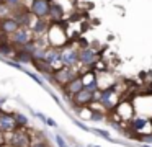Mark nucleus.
<instances>
[{"label": "nucleus", "mask_w": 152, "mask_h": 147, "mask_svg": "<svg viewBox=\"0 0 152 147\" xmlns=\"http://www.w3.org/2000/svg\"><path fill=\"white\" fill-rule=\"evenodd\" d=\"M77 77V72L74 70L72 67H59V69H54V72L51 74V80L54 82V83H57L59 87H64V85H67L72 78Z\"/></svg>", "instance_id": "obj_1"}, {"label": "nucleus", "mask_w": 152, "mask_h": 147, "mask_svg": "<svg viewBox=\"0 0 152 147\" xmlns=\"http://www.w3.org/2000/svg\"><path fill=\"white\" fill-rule=\"evenodd\" d=\"M8 41L15 48H23L25 44L33 41V33H31L30 28H18V31H15L12 36H8Z\"/></svg>", "instance_id": "obj_2"}, {"label": "nucleus", "mask_w": 152, "mask_h": 147, "mask_svg": "<svg viewBox=\"0 0 152 147\" xmlns=\"http://www.w3.org/2000/svg\"><path fill=\"white\" fill-rule=\"evenodd\" d=\"M49 5L51 0H31V3L28 5V10L34 18H48Z\"/></svg>", "instance_id": "obj_3"}, {"label": "nucleus", "mask_w": 152, "mask_h": 147, "mask_svg": "<svg viewBox=\"0 0 152 147\" xmlns=\"http://www.w3.org/2000/svg\"><path fill=\"white\" fill-rule=\"evenodd\" d=\"M10 146L12 147H30L31 146V136L25 129L17 127L15 131H12Z\"/></svg>", "instance_id": "obj_4"}, {"label": "nucleus", "mask_w": 152, "mask_h": 147, "mask_svg": "<svg viewBox=\"0 0 152 147\" xmlns=\"http://www.w3.org/2000/svg\"><path fill=\"white\" fill-rule=\"evenodd\" d=\"M115 85L113 87H108V88H105V90H102V91H98V97H96V100L100 101V103L103 105V108L105 110H113V108L116 106V100H115V97H116V93H115Z\"/></svg>", "instance_id": "obj_5"}, {"label": "nucleus", "mask_w": 152, "mask_h": 147, "mask_svg": "<svg viewBox=\"0 0 152 147\" xmlns=\"http://www.w3.org/2000/svg\"><path fill=\"white\" fill-rule=\"evenodd\" d=\"M61 64L64 67H72L79 64V51L69 46H64V51H61Z\"/></svg>", "instance_id": "obj_6"}, {"label": "nucleus", "mask_w": 152, "mask_h": 147, "mask_svg": "<svg viewBox=\"0 0 152 147\" xmlns=\"http://www.w3.org/2000/svg\"><path fill=\"white\" fill-rule=\"evenodd\" d=\"M96 61H98V54H96L95 49L87 46V48H82L79 51V64L85 65V67H92L96 64Z\"/></svg>", "instance_id": "obj_7"}, {"label": "nucleus", "mask_w": 152, "mask_h": 147, "mask_svg": "<svg viewBox=\"0 0 152 147\" xmlns=\"http://www.w3.org/2000/svg\"><path fill=\"white\" fill-rule=\"evenodd\" d=\"M92 101H95V93H92V91H88L87 88H82V90L79 91V93H75L72 97V103L75 105V106H88Z\"/></svg>", "instance_id": "obj_8"}, {"label": "nucleus", "mask_w": 152, "mask_h": 147, "mask_svg": "<svg viewBox=\"0 0 152 147\" xmlns=\"http://www.w3.org/2000/svg\"><path fill=\"white\" fill-rule=\"evenodd\" d=\"M15 129H17V124H15L13 114L0 110V132H12Z\"/></svg>", "instance_id": "obj_9"}, {"label": "nucleus", "mask_w": 152, "mask_h": 147, "mask_svg": "<svg viewBox=\"0 0 152 147\" xmlns=\"http://www.w3.org/2000/svg\"><path fill=\"white\" fill-rule=\"evenodd\" d=\"M18 23L13 16H5L0 20V33H4L5 36H12L15 31H18Z\"/></svg>", "instance_id": "obj_10"}, {"label": "nucleus", "mask_w": 152, "mask_h": 147, "mask_svg": "<svg viewBox=\"0 0 152 147\" xmlns=\"http://www.w3.org/2000/svg\"><path fill=\"white\" fill-rule=\"evenodd\" d=\"M64 91H66V97H70L72 98L75 93H79L80 90L83 88V82H82V77L80 75H77L75 78H72V80L69 82L67 85H64Z\"/></svg>", "instance_id": "obj_11"}, {"label": "nucleus", "mask_w": 152, "mask_h": 147, "mask_svg": "<svg viewBox=\"0 0 152 147\" xmlns=\"http://www.w3.org/2000/svg\"><path fill=\"white\" fill-rule=\"evenodd\" d=\"M43 61H46L49 65H53V67L56 69V65L61 64V51H59V48H51V46L46 48Z\"/></svg>", "instance_id": "obj_12"}, {"label": "nucleus", "mask_w": 152, "mask_h": 147, "mask_svg": "<svg viewBox=\"0 0 152 147\" xmlns=\"http://www.w3.org/2000/svg\"><path fill=\"white\" fill-rule=\"evenodd\" d=\"M49 26L51 25H49V21H48V18H34L30 29L34 34H44V33H48Z\"/></svg>", "instance_id": "obj_13"}, {"label": "nucleus", "mask_w": 152, "mask_h": 147, "mask_svg": "<svg viewBox=\"0 0 152 147\" xmlns=\"http://www.w3.org/2000/svg\"><path fill=\"white\" fill-rule=\"evenodd\" d=\"M64 16V8L61 3L57 2H51L49 5V13H48V20H51L53 23H57L61 18Z\"/></svg>", "instance_id": "obj_14"}, {"label": "nucleus", "mask_w": 152, "mask_h": 147, "mask_svg": "<svg viewBox=\"0 0 152 147\" xmlns=\"http://www.w3.org/2000/svg\"><path fill=\"white\" fill-rule=\"evenodd\" d=\"M13 59H15V62H18V64H31L33 62V54L31 52H28V51H25L23 48H17L15 49V52H13Z\"/></svg>", "instance_id": "obj_15"}, {"label": "nucleus", "mask_w": 152, "mask_h": 147, "mask_svg": "<svg viewBox=\"0 0 152 147\" xmlns=\"http://www.w3.org/2000/svg\"><path fill=\"white\" fill-rule=\"evenodd\" d=\"M31 64L36 67L38 72H41V74H44V75H51L54 72V67H53V65H49L46 61H33Z\"/></svg>", "instance_id": "obj_16"}, {"label": "nucleus", "mask_w": 152, "mask_h": 147, "mask_svg": "<svg viewBox=\"0 0 152 147\" xmlns=\"http://www.w3.org/2000/svg\"><path fill=\"white\" fill-rule=\"evenodd\" d=\"M15 49H17V48H15L10 41H5V42L0 44V54H2V56H13Z\"/></svg>", "instance_id": "obj_17"}, {"label": "nucleus", "mask_w": 152, "mask_h": 147, "mask_svg": "<svg viewBox=\"0 0 152 147\" xmlns=\"http://www.w3.org/2000/svg\"><path fill=\"white\" fill-rule=\"evenodd\" d=\"M13 118H15V124H17V127H21V129H25V127H28V118L25 116L23 113H15L13 114Z\"/></svg>", "instance_id": "obj_18"}, {"label": "nucleus", "mask_w": 152, "mask_h": 147, "mask_svg": "<svg viewBox=\"0 0 152 147\" xmlns=\"http://www.w3.org/2000/svg\"><path fill=\"white\" fill-rule=\"evenodd\" d=\"M147 124V119L145 118H136V119L131 121V127L134 131H142V127Z\"/></svg>", "instance_id": "obj_19"}, {"label": "nucleus", "mask_w": 152, "mask_h": 147, "mask_svg": "<svg viewBox=\"0 0 152 147\" xmlns=\"http://www.w3.org/2000/svg\"><path fill=\"white\" fill-rule=\"evenodd\" d=\"M92 132H95V134H98L100 137H103V139H106V140H110V142H113V139H111V136H110V132L108 131H103V129H92Z\"/></svg>", "instance_id": "obj_20"}, {"label": "nucleus", "mask_w": 152, "mask_h": 147, "mask_svg": "<svg viewBox=\"0 0 152 147\" xmlns=\"http://www.w3.org/2000/svg\"><path fill=\"white\" fill-rule=\"evenodd\" d=\"M4 3L8 7L10 10H15L17 7L23 5V0H4Z\"/></svg>", "instance_id": "obj_21"}, {"label": "nucleus", "mask_w": 152, "mask_h": 147, "mask_svg": "<svg viewBox=\"0 0 152 147\" xmlns=\"http://www.w3.org/2000/svg\"><path fill=\"white\" fill-rule=\"evenodd\" d=\"M54 140H56L57 147H69V146H67V142L64 140V137L61 136V134H56V137H54Z\"/></svg>", "instance_id": "obj_22"}, {"label": "nucleus", "mask_w": 152, "mask_h": 147, "mask_svg": "<svg viewBox=\"0 0 152 147\" xmlns=\"http://www.w3.org/2000/svg\"><path fill=\"white\" fill-rule=\"evenodd\" d=\"M23 72H25V74H26V75H30V77H31V78H33V80H36V83H39V85H41V87H44V83H43V80H41V78H39V77H38V75H36V74H33V72H30V70H26V69H25V70H23Z\"/></svg>", "instance_id": "obj_23"}, {"label": "nucleus", "mask_w": 152, "mask_h": 147, "mask_svg": "<svg viewBox=\"0 0 152 147\" xmlns=\"http://www.w3.org/2000/svg\"><path fill=\"white\" fill-rule=\"evenodd\" d=\"M136 139H139L141 142H149V144H152V134H142V136H137Z\"/></svg>", "instance_id": "obj_24"}, {"label": "nucleus", "mask_w": 152, "mask_h": 147, "mask_svg": "<svg viewBox=\"0 0 152 147\" xmlns=\"http://www.w3.org/2000/svg\"><path fill=\"white\" fill-rule=\"evenodd\" d=\"M44 124H48L49 127H57V123H56V121H54L53 118H48V116H46V123H44Z\"/></svg>", "instance_id": "obj_25"}, {"label": "nucleus", "mask_w": 152, "mask_h": 147, "mask_svg": "<svg viewBox=\"0 0 152 147\" xmlns=\"http://www.w3.org/2000/svg\"><path fill=\"white\" fill-rule=\"evenodd\" d=\"M30 147H48V144H44L43 140H38V142H31Z\"/></svg>", "instance_id": "obj_26"}, {"label": "nucleus", "mask_w": 152, "mask_h": 147, "mask_svg": "<svg viewBox=\"0 0 152 147\" xmlns=\"http://www.w3.org/2000/svg\"><path fill=\"white\" fill-rule=\"evenodd\" d=\"M75 124H77V126H79V127H80V129H83V131H90V129H88V127H87V126H85V124H83V123H82V121H75Z\"/></svg>", "instance_id": "obj_27"}, {"label": "nucleus", "mask_w": 152, "mask_h": 147, "mask_svg": "<svg viewBox=\"0 0 152 147\" xmlns=\"http://www.w3.org/2000/svg\"><path fill=\"white\" fill-rule=\"evenodd\" d=\"M5 41H8V36H5L4 33H0V44H2V42H5Z\"/></svg>", "instance_id": "obj_28"}, {"label": "nucleus", "mask_w": 152, "mask_h": 147, "mask_svg": "<svg viewBox=\"0 0 152 147\" xmlns=\"http://www.w3.org/2000/svg\"><path fill=\"white\" fill-rule=\"evenodd\" d=\"M36 116H38V118H39V119H41V121H43V123H46V116H44V114H43V113H36Z\"/></svg>", "instance_id": "obj_29"}, {"label": "nucleus", "mask_w": 152, "mask_h": 147, "mask_svg": "<svg viewBox=\"0 0 152 147\" xmlns=\"http://www.w3.org/2000/svg\"><path fill=\"white\" fill-rule=\"evenodd\" d=\"M0 147H2V146H0Z\"/></svg>", "instance_id": "obj_30"}]
</instances>
